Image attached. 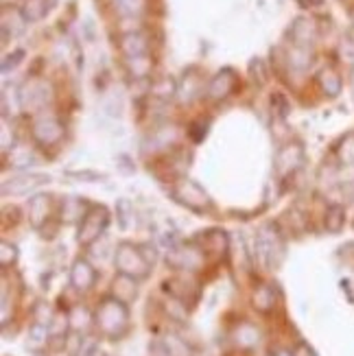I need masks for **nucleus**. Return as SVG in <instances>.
Masks as SVG:
<instances>
[{"mask_svg": "<svg viewBox=\"0 0 354 356\" xmlns=\"http://www.w3.org/2000/svg\"><path fill=\"white\" fill-rule=\"evenodd\" d=\"M95 326L105 339H122L129 332V308L125 302L107 296L95 311Z\"/></svg>", "mask_w": 354, "mask_h": 356, "instance_id": "obj_1", "label": "nucleus"}, {"mask_svg": "<svg viewBox=\"0 0 354 356\" xmlns=\"http://www.w3.org/2000/svg\"><path fill=\"white\" fill-rule=\"evenodd\" d=\"M252 258L263 269H273L284 258V238L275 223H267L256 232Z\"/></svg>", "mask_w": 354, "mask_h": 356, "instance_id": "obj_2", "label": "nucleus"}, {"mask_svg": "<svg viewBox=\"0 0 354 356\" xmlns=\"http://www.w3.org/2000/svg\"><path fill=\"white\" fill-rule=\"evenodd\" d=\"M114 265L118 269V273L131 275L136 280H143V277L149 275L151 271V262L147 260L143 247H138L134 243H118L114 250Z\"/></svg>", "mask_w": 354, "mask_h": 356, "instance_id": "obj_3", "label": "nucleus"}, {"mask_svg": "<svg viewBox=\"0 0 354 356\" xmlns=\"http://www.w3.org/2000/svg\"><path fill=\"white\" fill-rule=\"evenodd\" d=\"M171 197L179 206H184L191 212H197V214H206L212 210V199L206 193V188L188 177H182L171 186Z\"/></svg>", "mask_w": 354, "mask_h": 356, "instance_id": "obj_4", "label": "nucleus"}, {"mask_svg": "<svg viewBox=\"0 0 354 356\" xmlns=\"http://www.w3.org/2000/svg\"><path fill=\"white\" fill-rule=\"evenodd\" d=\"M206 254L197 243H186V245H173L166 252V265L175 271H186L195 273L206 265Z\"/></svg>", "mask_w": 354, "mask_h": 356, "instance_id": "obj_5", "label": "nucleus"}, {"mask_svg": "<svg viewBox=\"0 0 354 356\" xmlns=\"http://www.w3.org/2000/svg\"><path fill=\"white\" fill-rule=\"evenodd\" d=\"M107 225H110V212L105 206H90L83 221L79 223V232H77V241L81 247L95 245L103 234Z\"/></svg>", "mask_w": 354, "mask_h": 356, "instance_id": "obj_6", "label": "nucleus"}, {"mask_svg": "<svg viewBox=\"0 0 354 356\" xmlns=\"http://www.w3.org/2000/svg\"><path fill=\"white\" fill-rule=\"evenodd\" d=\"M66 127L57 116L53 114H40L33 120V127H31V136L40 147H55L64 140Z\"/></svg>", "mask_w": 354, "mask_h": 356, "instance_id": "obj_7", "label": "nucleus"}, {"mask_svg": "<svg viewBox=\"0 0 354 356\" xmlns=\"http://www.w3.org/2000/svg\"><path fill=\"white\" fill-rule=\"evenodd\" d=\"M306 162V151L300 143H289L284 145L278 156L273 160V171H275V177L278 179H287L291 175H296L302 164Z\"/></svg>", "mask_w": 354, "mask_h": 356, "instance_id": "obj_8", "label": "nucleus"}, {"mask_svg": "<svg viewBox=\"0 0 354 356\" xmlns=\"http://www.w3.org/2000/svg\"><path fill=\"white\" fill-rule=\"evenodd\" d=\"M22 110H42L53 101V86L44 79H31L18 95Z\"/></svg>", "mask_w": 354, "mask_h": 356, "instance_id": "obj_9", "label": "nucleus"}, {"mask_svg": "<svg viewBox=\"0 0 354 356\" xmlns=\"http://www.w3.org/2000/svg\"><path fill=\"white\" fill-rule=\"evenodd\" d=\"M195 243L204 250L206 258L214 260V262L225 258V254L230 250V238L223 229H208V232H204V234H199Z\"/></svg>", "mask_w": 354, "mask_h": 356, "instance_id": "obj_10", "label": "nucleus"}, {"mask_svg": "<svg viewBox=\"0 0 354 356\" xmlns=\"http://www.w3.org/2000/svg\"><path fill=\"white\" fill-rule=\"evenodd\" d=\"M164 291L173 300L182 302L184 306H186V302L191 306H195L199 300V284L193 282L186 275H175V277H171V280H164Z\"/></svg>", "mask_w": 354, "mask_h": 356, "instance_id": "obj_11", "label": "nucleus"}, {"mask_svg": "<svg viewBox=\"0 0 354 356\" xmlns=\"http://www.w3.org/2000/svg\"><path fill=\"white\" fill-rule=\"evenodd\" d=\"M99 271L88 258H77L70 267V286L77 289V293H88L90 289H95Z\"/></svg>", "mask_w": 354, "mask_h": 356, "instance_id": "obj_12", "label": "nucleus"}, {"mask_svg": "<svg viewBox=\"0 0 354 356\" xmlns=\"http://www.w3.org/2000/svg\"><path fill=\"white\" fill-rule=\"evenodd\" d=\"M236 88H239V76H236V72H234V70H230V68H225V70L217 72V74H214L212 79H210L206 95H208V99H212V101H225L227 97H232V95H234Z\"/></svg>", "mask_w": 354, "mask_h": 356, "instance_id": "obj_13", "label": "nucleus"}, {"mask_svg": "<svg viewBox=\"0 0 354 356\" xmlns=\"http://www.w3.org/2000/svg\"><path fill=\"white\" fill-rule=\"evenodd\" d=\"M51 210H53V201H51V195H44V193H38L31 197L29 201V221L35 229H44L46 223L51 219Z\"/></svg>", "mask_w": 354, "mask_h": 356, "instance_id": "obj_14", "label": "nucleus"}, {"mask_svg": "<svg viewBox=\"0 0 354 356\" xmlns=\"http://www.w3.org/2000/svg\"><path fill=\"white\" fill-rule=\"evenodd\" d=\"M49 181V175H40V173H22V175H15L11 179H7L3 184V193L5 195H26L31 191L40 188L42 184Z\"/></svg>", "mask_w": 354, "mask_h": 356, "instance_id": "obj_15", "label": "nucleus"}, {"mask_svg": "<svg viewBox=\"0 0 354 356\" xmlns=\"http://www.w3.org/2000/svg\"><path fill=\"white\" fill-rule=\"evenodd\" d=\"M90 206L81 197H64L61 199V206H59V221L66 223V225H72V223H81L83 216L88 214Z\"/></svg>", "mask_w": 354, "mask_h": 356, "instance_id": "obj_16", "label": "nucleus"}, {"mask_svg": "<svg viewBox=\"0 0 354 356\" xmlns=\"http://www.w3.org/2000/svg\"><path fill=\"white\" fill-rule=\"evenodd\" d=\"M118 46H120V53L125 55L127 61L149 55V40L145 33H140V31H129V33H125L120 38Z\"/></svg>", "mask_w": 354, "mask_h": 356, "instance_id": "obj_17", "label": "nucleus"}, {"mask_svg": "<svg viewBox=\"0 0 354 356\" xmlns=\"http://www.w3.org/2000/svg\"><path fill=\"white\" fill-rule=\"evenodd\" d=\"M291 42H293V46H309V49H313V44L317 40V22L311 20V18H298L293 24H291Z\"/></svg>", "mask_w": 354, "mask_h": 356, "instance_id": "obj_18", "label": "nucleus"}, {"mask_svg": "<svg viewBox=\"0 0 354 356\" xmlns=\"http://www.w3.org/2000/svg\"><path fill=\"white\" fill-rule=\"evenodd\" d=\"M112 296L120 302H134L138 298V280L131 275L125 273H118L114 280H112Z\"/></svg>", "mask_w": 354, "mask_h": 356, "instance_id": "obj_19", "label": "nucleus"}, {"mask_svg": "<svg viewBox=\"0 0 354 356\" xmlns=\"http://www.w3.org/2000/svg\"><path fill=\"white\" fill-rule=\"evenodd\" d=\"M317 86L328 99H337L341 95V90H344V79L335 68H324V70H319V74H317Z\"/></svg>", "mask_w": 354, "mask_h": 356, "instance_id": "obj_20", "label": "nucleus"}, {"mask_svg": "<svg viewBox=\"0 0 354 356\" xmlns=\"http://www.w3.org/2000/svg\"><path fill=\"white\" fill-rule=\"evenodd\" d=\"M236 348L241 350H254L260 343V330L250 321H241L232 332Z\"/></svg>", "mask_w": 354, "mask_h": 356, "instance_id": "obj_21", "label": "nucleus"}, {"mask_svg": "<svg viewBox=\"0 0 354 356\" xmlns=\"http://www.w3.org/2000/svg\"><path fill=\"white\" fill-rule=\"evenodd\" d=\"M275 300H278L275 298V286L273 284H260L252 296V306L258 313L269 315L275 308Z\"/></svg>", "mask_w": 354, "mask_h": 356, "instance_id": "obj_22", "label": "nucleus"}, {"mask_svg": "<svg viewBox=\"0 0 354 356\" xmlns=\"http://www.w3.org/2000/svg\"><path fill=\"white\" fill-rule=\"evenodd\" d=\"M287 59H289L291 68L298 72H304L313 66L315 55H313V49H309V46H293V49L287 53Z\"/></svg>", "mask_w": 354, "mask_h": 356, "instance_id": "obj_23", "label": "nucleus"}, {"mask_svg": "<svg viewBox=\"0 0 354 356\" xmlns=\"http://www.w3.org/2000/svg\"><path fill=\"white\" fill-rule=\"evenodd\" d=\"M346 225V210L339 204H330L324 212V227L330 234H339Z\"/></svg>", "mask_w": 354, "mask_h": 356, "instance_id": "obj_24", "label": "nucleus"}, {"mask_svg": "<svg viewBox=\"0 0 354 356\" xmlns=\"http://www.w3.org/2000/svg\"><path fill=\"white\" fill-rule=\"evenodd\" d=\"M49 326H44V323H33V326L29 328V334H26V348L33 350V352H42L46 346H49Z\"/></svg>", "mask_w": 354, "mask_h": 356, "instance_id": "obj_25", "label": "nucleus"}, {"mask_svg": "<svg viewBox=\"0 0 354 356\" xmlns=\"http://www.w3.org/2000/svg\"><path fill=\"white\" fill-rule=\"evenodd\" d=\"M177 81L173 79V76H168V74H164V76H160V79H156L153 81V86H151V95L156 97V99H160V101H171L175 95H177Z\"/></svg>", "mask_w": 354, "mask_h": 356, "instance_id": "obj_26", "label": "nucleus"}, {"mask_svg": "<svg viewBox=\"0 0 354 356\" xmlns=\"http://www.w3.org/2000/svg\"><path fill=\"white\" fill-rule=\"evenodd\" d=\"M116 221H118V227L122 232H127L134 227L136 223V214H134V206H131V201L129 199H118L116 201Z\"/></svg>", "mask_w": 354, "mask_h": 356, "instance_id": "obj_27", "label": "nucleus"}, {"mask_svg": "<svg viewBox=\"0 0 354 356\" xmlns=\"http://www.w3.org/2000/svg\"><path fill=\"white\" fill-rule=\"evenodd\" d=\"M24 22H40L49 13V3L46 0H26L20 9Z\"/></svg>", "mask_w": 354, "mask_h": 356, "instance_id": "obj_28", "label": "nucleus"}, {"mask_svg": "<svg viewBox=\"0 0 354 356\" xmlns=\"http://www.w3.org/2000/svg\"><path fill=\"white\" fill-rule=\"evenodd\" d=\"M90 323H95V315H90L86 306H72L70 311V328L77 332H86Z\"/></svg>", "mask_w": 354, "mask_h": 356, "instance_id": "obj_29", "label": "nucleus"}, {"mask_svg": "<svg viewBox=\"0 0 354 356\" xmlns=\"http://www.w3.org/2000/svg\"><path fill=\"white\" fill-rule=\"evenodd\" d=\"M335 156L339 160V164L344 166H354V134L344 136L339 145L335 149Z\"/></svg>", "mask_w": 354, "mask_h": 356, "instance_id": "obj_30", "label": "nucleus"}, {"mask_svg": "<svg viewBox=\"0 0 354 356\" xmlns=\"http://www.w3.org/2000/svg\"><path fill=\"white\" fill-rule=\"evenodd\" d=\"M162 346H164L168 356H193V350L188 348V343L184 341V339L175 337V334H166Z\"/></svg>", "mask_w": 354, "mask_h": 356, "instance_id": "obj_31", "label": "nucleus"}, {"mask_svg": "<svg viewBox=\"0 0 354 356\" xmlns=\"http://www.w3.org/2000/svg\"><path fill=\"white\" fill-rule=\"evenodd\" d=\"M114 7L120 15H127V18H136L140 15L145 9V0H114Z\"/></svg>", "mask_w": 354, "mask_h": 356, "instance_id": "obj_32", "label": "nucleus"}, {"mask_svg": "<svg viewBox=\"0 0 354 356\" xmlns=\"http://www.w3.org/2000/svg\"><path fill=\"white\" fill-rule=\"evenodd\" d=\"M15 260H18V247L9 241H3L0 243V265L3 269H9L15 265Z\"/></svg>", "mask_w": 354, "mask_h": 356, "instance_id": "obj_33", "label": "nucleus"}, {"mask_svg": "<svg viewBox=\"0 0 354 356\" xmlns=\"http://www.w3.org/2000/svg\"><path fill=\"white\" fill-rule=\"evenodd\" d=\"M250 74H252V79H254L256 86L263 88V86L267 83L269 74H267V68H265V61L260 59V57H254V59L250 61Z\"/></svg>", "mask_w": 354, "mask_h": 356, "instance_id": "obj_34", "label": "nucleus"}, {"mask_svg": "<svg viewBox=\"0 0 354 356\" xmlns=\"http://www.w3.org/2000/svg\"><path fill=\"white\" fill-rule=\"evenodd\" d=\"M127 66H129L134 76H147V74H151L153 61H151V55H145V57H138V59L127 61Z\"/></svg>", "mask_w": 354, "mask_h": 356, "instance_id": "obj_35", "label": "nucleus"}, {"mask_svg": "<svg viewBox=\"0 0 354 356\" xmlns=\"http://www.w3.org/2000/svg\"><path fill=\"white\" fill-rule=\"evenodd\" d=\"M271 107L278 118H287L291 114V103L287 101V97L282 95V92H275V95L271 97Z\"/></svg>", "mask_w": 354, "mask_h": 356, "instance_id": "obj_36", "label": "nucleus"}, {"mask_svg": "<svg viewBox=\"0 0 354 356\" xmlns=\"http://www.w3.org/2000/svg\"><path fill=\"white\" fill-rule=\"evenodd\" d=\"M206 134H208V120H197V122H193L191 129H188V136L193 138L195 143H202L204 138H206Z\"/></svg>", "mask_w": 354, "mask_h": 356, "instance_id": "obj_37", "label": "nucleus"}, {"mask_svg": "<svg viewBox=\"0 0 354 356\" xmlns=\"http://www.w3.org/2000/svg\"><path fill=\"white\" fill-rule=\"evenodd\" d=\"M22 59H24V51H13L11 55H7V57L3 59V72L7 74L9 70H13L15 66L20 64Z\"/></svg>", "mask_w": 354, "mask_h": 356, "instance_id": "obj_38", "label": "nucleus"}, {"mask_svg": "<svg viewBox=\"0 0 354 356\" xmlns=\"http://www.w3.org/2000/svg\"><path fill=\"white\" fill-rule=\"evenodd\" d=\"M70 177H77V179H83V181H99L103 179L101 173H92V171H81V173H68Z\"/></svg>", "mask_w": 354, "mask_h": 356, "instance_id": "obj_39", "label": "nucleus"}, {"mask_svg": "<svg viewBox=\"0 0 354 356\" xmlns=\"http://www.w3.org/2000/svg\"><path fill=\"white\" fill-rule=\"evenodd\" d=\"M293 356H317V354H315V350H313L309 343L300 341V343L296 346V350H293Z\"/></svg>", "mask_w": 354, "mask_h": 356, "instance_id": "obj_40", "label": "nucleus"}, {"mask_svg": "<svg viewBox=\"0 0 354 356\" xmlns=\"http://www.w3.org/2000/svg\"><path fill=\"white\" fill-rule=\"evenodd\" d=\"M296 3L304 9H313V7H319L324 5V0H296Z\"/></svg>", "mask_w": 354, "mask_h": 356, "instance_id": "obj_41", "label": "nucleus"}, {"mask_svg": "<svg viewBox=\"0 0 354 356\" xmlns=\"http://www.w3.org/2000/svg\"><path fill=\"white\" fill-rule=\"evenodd\" d=\"M267 356H293V352H289L284 348H273Z\"/></svg>", "mask_w": 354, "mask_h": 356, "instance_id": "obj_42", "label": "nucleus"}, {"mask_svg": "<svg viewBox=\"0 0 354 356\" xmlns=\"http://www.w3.org/2000/svg\"><path fill=\"white\" fill-rule=\"evenodd\" d=\"M352 92H354V72H352Z\"/></svg>", "mask_w": 354, "mask_h": 356, "instance_id": "obj_43", "label": "nucleus"}, {"mask_svg": "<svg viewBox=\"0 0 354 356\" xmlns=\"http://www.w3.org/2000/svg\"><path fill=\"white\" fill-rule=\"evenodd\" d=\"M352 15H354V11H352Z\"/></svg>", "mask_w": 354, "mask_h": 356, "instance_id": "obj_44", "label": "nucleus"}]
</instances>
